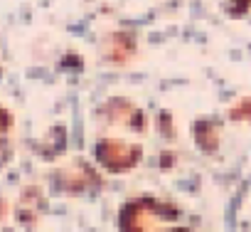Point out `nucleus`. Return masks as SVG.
<instances>
[{"label":"nucleus","instance_id":"nucleus-7","mask_svg":"<svg viewBox=\"0 0 251 232\" xmlns=\"http://www.w3.org/2000/svg\"><path fill=\"white\" fill-rule=\"evenodd\" d=\"M229 119L236 124L251 126V96H241L239 101H234L229 106Z\"/></svg>","mask_w":251,"mask_h":232},{"label":"nucleus","instance_id":"nucleus-1","mask_svg":"<svg viewBox=\"0 0 251 232\" xmlns=\"http://www.w3.org/2000/svg\"><path fill=\"white\" fill-rule=\"evenodd\" d=\"M180 210L173 203L158 198H133L118 210V232H173L177 227Z\"/></svg>","mask_w":251,"mask_h":232},{"label":"nucleus","instance_id":"nucleus-5","mask_svg":"<svg viewBox=\"0 0 251 232\" xmlns=\"http://www.w3.org/2000/svg\"><path fill=\"white\" fill-rule=\"evenodd\" d=\"M136 52H138L136 37H133L131 32H123V30L106 35V40L101 42V55H103V59L111 62V64H118V67L128 64V62L136 57Z\"/></svg>","mask_w":251,"mask_h":232},{"label":"nucleus","instance_id":"nucleus-8","mask_svg":"<svg viewBox=\"0 0 251 232\" xmlns=\"http://www.w3.org/2000/svg\"><path fill=\"white\" fill-rule=\"evenodd\" d=\"M229 8H231V15L241 18L251 10V0H229Z\"/></svg>","mask_w":251,"mask_h":232},{"label":"nucleus","instance_id":"nucleus-9","mask_svg":"<svg viewBox=\"0 0 251 232\" xmlns=\"http://www.w3.org/2000/svg\"><path fill=\"white\" fill-rule=\"evenodd\" d=\"M10 129H13V116L8 109L0 106V134H8Z\"/></svg>","mask_w":251,"mask_h":232},{"label":"nucleus","instance_id":"nucleus-6","mask_svg":"<svg viewBox=\"0 0 251 232\" xmlns=\"http://www.w3.org/2000/svg\"><path fill=\"white\" fill-rule=\"evenodd\" d=\"M192 139L195 144L204 151V153H214L219 148V139H222V126L212 119H202L197 124H192Z\"/></svg>","mask_w":251,"mask_h":232},{"label":"nucleus","instance_id":"nucleus-3","mask_svg":"<svg viewBox=\"0 0 251 232\" xmlns=\"http://www.w3.org/2000/svg\"><path fill=\"white\" fill-rule=\"evenodd\" d=\"M99 116L108 126H123L126 131H133V134L136 131L143 134L148 126L143 109L126 96H111L108 101H103L99 106Z\"/></svg>","mask_w":251,"mask_h":232},{"label":"nucleus","instance_id":"nucleus-4","mask_svg":"<svg viewBox=\"0 0 251 232\" xmlns=\"http://www.w3.org/2000/svg\"><path fill=\"white\" fill-rule=\"evenodd\" d=\"M54 183L62 193H69V195H76V193H84L94 185H99V175L91 166H86L84 161H74L69 166H64L57 175H54Z\"/></svg>","mask_w":251,"mask_h":232},{"label":"nucleus","instance_id":"nucleus-2","mask_svg":"<svg viewBox=\"0 0 251 232\" xmlns=\"http://www.w3.org/2000/svg\"><path fill=\"white\" fill-rule=\"evenodd\" d=\"M94 158L96 163L108 171V173H131L141 166L143 161V146L141 144H128L123 139H99L94 144Z\"/></svg>","mask_w":251,"mask_h":232},{"label":"nucleus","instance_id":"nucleus-10","mask_svg":"<svg viewBox=\"0 0 251 232\" xmlns=\"http://www.w3.org/2000/svg\"><path fill=\"white\" fill-rule=\"evenodd\" d=\"M5 212H8V210H5V200H3V198H0V220H3V217H5Z\"/></svg>","mask_w":251,"mask_h":232},{"label":"nucleus","instance_id":"nucleus-11","mask_svg":"<svg viewBox=\"0 0 251 232\" xmlns=\"http://www.w3.org/2000/svg\"><path fill=\"white\" fill-rule=\"evenodd\" d=\"M173 232H192V230H187V227H182V225H177V227H175Z\"/></svg>","mask_w":251,"mask_h":232}]
</instances>
